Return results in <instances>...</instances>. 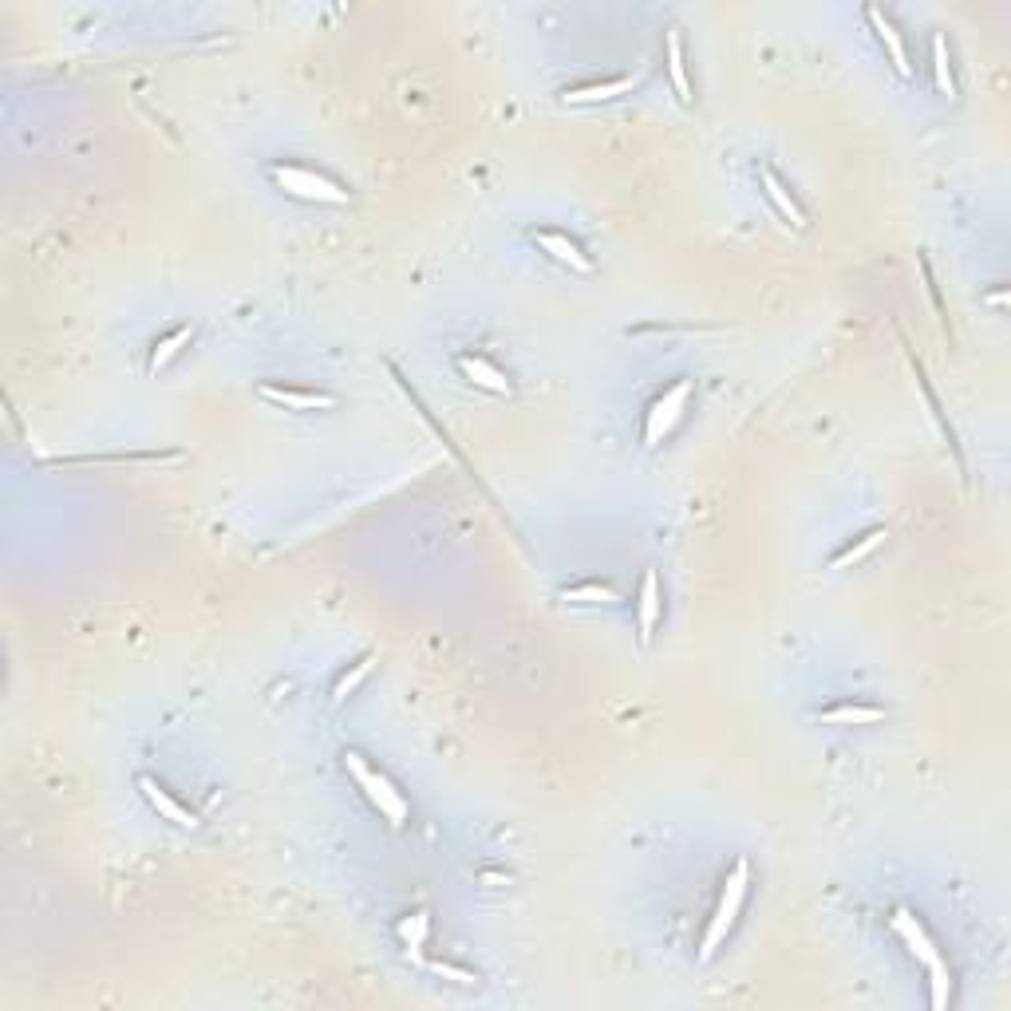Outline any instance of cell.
Returning a JSON list of instances; mask_svg holds the SVG:
<instances>
[{"mask_svg": "<svg viewBox=\"0 0 1011 1011\" xmlns=\"http://www.w3.org/2000/svg\"><path fill=\"white\" fill-rule=\"evenodd\" d=\"M269 174H273V182H277L285 194H293V198L324 202V206H344V202H348V190H344V186H336L332 178L316 174V170H309V166H297V162H277Z\"/></svg>", "mask_w": 1011, "mask_h": 1011, "instance_id": "obj_3", "label": "cell"}, {"mask_svg": "<svg viewBox=\"0 0 1011 1011\" xmlns=\"http://www.w3.org/2000/svg\"><path fill=\"white\" fill-rule=\"evenodd\" d=\"M865 20L873 24V32H877V40L885 44V52H889V60H893V68H897V76L909 79L913 76V68H909V52H905V40H901V32L893 28V20L881 12V8H865Z\"/></svg>", "mask_w": 1011, "mask_h": 1011, "instance_id": "obj_8", "label": "cell"}, {"mask_svg": "<svg viewBox=\"0 0 1011 1011\" xmlns=\"http://www.w3.org/2000/svg\"><path fill=\"white\" fill-rule=\"evenodd\" d=\"M933 72L940 95H956V79H952V68H948V44H944V36H933Z\"/></svg>", "mask_w": 1011, "mask_h": 1011, "instance_id": "obj_21", "label": "cell"}, {"mask_svg": "<svg viewBox=\"0 0 1011 1011\" xmlns=\"http://www.w3.org/2000/svg\"><path fill=\"white\" fill-rule=\"evenodd\" d=\"M624 91H632V79H605V83H585L573 91H561L565 103H601V99H617Z\"/></svg>", "mask_w": 1011, "mask_h": 1011, "instance_id": "obj_15", "label": "cell"}, {"mask_svg": "<svg viewBox=\"0 0 1011 1011\" xmlns=\"http://www.w3.org/2000/svg\"><path fill=\"white\" fill-rule=\"evenodd\" d=\"M139 790L147 794V802L158 810V818H166V822H174V826H182V830H194V826H198V818H194L170 790H162L151 775H139Z\"/></svg>", "mask_w": 1011, "mask_h": 1011, "instance_id": "obj_9", "label": "cell"}, {"mask_svg": "<svg viewBox=\"0 0 1011 1011\" xmlns=\"http://www.w3.org/2000/svg\"><path fill=\"white\" fill-rule=\"evenodd\" d=\"M656 621H660V581L648 569L640 577V593H636V628H640V644H652L656 636Z\"/></svg>", "mask_w": 1011, "mask_h": 1011, "instance_id": "obj_7", "label": "cell"}, {"mask_svg": "<svg viewBox=\"0 0 1011 1011\" xmlns=\"http://www.w3.org/2000/svg\"><path fill=\"white\" fill-rule=\"evenodd\" d=\"M534 241L542 245V249L549 253V257H553V261L569 265L573 273H589V269H593V265H589V257L581 253V245H577L573 237L557 234V230H538V234H534Z\"/></svg>", "mask_w": 1011, "mask_h": 1011, "instance_id": "obj_10", "label": "cell"}, {"mask_svg": "<svg viewBox=\"0 0 1011 1011\" xmlns=\"http://www.w3.org/2000/svg\"><path fill=\"white\" fill-rule=\"evenodd\" d=\"M688 395H692V384L680 380V384H672V388L648 407V419H644V447H660V443L672 435V427L680 423V415H684V407H688Z\"/></svg>", "mask_w": 1011, "mask_h": 1011, "instance_id": "obj_4", "label": "cell"}, {"mask_svg": "<svg viewBox=\"0 0 1011 1011\" xmlns=\"http://www.w3.org/2000/svg\"><path fill=\"white\" fill-rule=\"evenodd\" d=\"M431 972L435 976H443V980H451V984H463V988H474V972H467V968H455V964H447V960H435L431 964Z\"/></svg>", "mask_w": 1011, "mask_h": 1011, "instance_id": "obj_22", "label": "cell"}, {"mask_svg": "<svg viewBox=\"0 0 1011 1011\" xmlns=\"http://www.w3.org/2000/svg\"><path fill=\"white\" fill-rule=\"evenodd\" d=\"M763 190H767V198H771V206H775L778 214L794 226V230H806V214H802V206L794 202V194L782 186V178H778L775 170H763Z\"/></svg>", "mask_w": 1011, "mask_h": 1011, "instance_id": "obj_13", "label": "cell"}, {"mask_svg": "<svg viewBox=\"0 0 1011 1011\" xmlns=\"http://www.w3.org/2000/svg\"><path fill=\"white\" fill-rule=\"evenodd\" d=\"M893 933L905 940V948H909V952H913V956H917L925 968H936V964H944V960H940V948L933 944V936L925 933V925H921V921H917L909 909H897V913H893Z\"/></svg>", "mask_w": 1011, "mask_h": 1011, "instance_id": "obj_5", "label": "cell"}, {"mask_svg": "<svg viewBox=\"0 0 1011 1011\" xmlns=\"http://www.w3.org/2000/svg\"><path fill=\"white\" fill-rule=\"evenodd\" d=\"M885 538H889L885 530H869V534H861V538L846 545L842 553H834L830 569H846V565H854V561H865V557H869V553H873L877 545H885Z\"/></svg>", "mask_w": 1011, "mask_h": 1011, "instance_id": "obj_16", "label": "cell"}, {"mask_svg": "<svg viewBox=\"0 0 1011 1011\" xmlns=\"http://www.w3.org/2000/svg\"><path fill=\"white\" fill-rule=\"evenodd\" d=\"M372 668H376V652H368V656H360L356 664H352V672H344L340 680H336V688H332V703H344L368 676H372Z\"/></svg>", "mask_w": 1011, "mask_h": 1011, "instance_id": "obj_17", "label": "cell"}, {"mask_svg": "<svg viewBox=\"0 0 1011 1011\" xmlns=\"http://www.w3.org/2000/svg\"><path fill=\"white\" fill-rule=\"evenodd\" d=\"M459 372L467 376L474 388L490 391V395H510V380L486 356H459Z\"/></svg>", "mask_w": 1011, "mask_h": 1011, "instance_id": "obj_11", "label": "cell"}, {"mask_svg": "<svg viewBox=\"0 0 1011 1011\" xmlns=\"http://www.w3.org/2000/svg\"><path fill=\"white\" fill-rule=\"evenodd\" d=\"M988 305H992V309H1004V305H1008V293H992Z\"/></svg>", "mask_w": 1011, "mask_h": 1011, "instance_id": "obj_24", "label": "cell"}, {"mask_svg": "<svg viewBox=\"0 0 1011 1011\" xmlns=\"http://www.w3.org/2000/svg\"><path fill=\"white\" fill-rule=\"evenodd\" d=\"M664 48H668V76H672V87H676L680 103H692V83H688V64H684L680 28H668V36H664Z\"/></svg>", "mask_w": 1011, "mask_h": 1011, "instance_id": "obj_14", "label": "cell"}, {"mask_svg": "<svg viewBox=\"0 0 1011 1011\" xmlns=\"http://www.w3.org/2000/svg\"><path fill=\"white\" fill-rule=\"evenodd\" d=\"M565 601H573V605H613V601H621V597H617V589L589 581V585H573V589H565Z\"/></svg>", "mask_w": 1011, "mask_h": 1011, "instance_id": "obj_20", "label": "cell"}, {"mask_svg": "<svg viewBox=\"0 0 1011 1011\" xmlns=\"http://www.w3.org/2000/svg\"><path fill=\"white\" fill-rule=\"evenodd\" d=\"M885 711L881 707H869V703H838V707H826V711H818L814 719L818 723H830V727H869V723H877Z\"/></svg>", "mask_w": 1011, "mask_h": 1011, "instance_id": "obj_12", "label": "cell"}, {"mask_svg": "<svg viewBox=\"0 0 1011 1011\" xmlns=\"http://www.w3.org/2000/svg\"><path fill=\"white\" fill-rule=\"evenodd\" d=\"M344 767H348V775L356 778V786L368 794V802L380 810V818L391 822V826H403L407 818H411V806H407V798L391 786L388 775H380L376 767H368L364 763V755H356V751H344Z\"/></svg>", "mask_w": 1011, "mask_h": 1011, "instance_id": "obj_2", "label": "cell"}, {"mask_svg": "<svg viewBox=\"0 0 1011 1011\" xmlns=\"http://www.w3.org/2000/svg\"><path fill=\"white\" fill-rule=\"evenodd\" d=\"M747 885H751V865H747V857H739L735 865H731V873H727V881H723V893H719V905H715V913H711V925H707V933L700 940V960L707 964L715 952H719V944L727 940V933L735 929V921H739V909H743V897H747Z\"/></svg>", "mask_w": 1011, "mask_h": 1011, "instance_id": "obj_1", "label": "cell"}, {"mask_svg": "<svg viewBox=\"0 0 1011 1011\" xmlns=\"http://www.w3.org/2000/svg\"><path fill=\"white\" fill-rule=\"evenodd\" d=\"M427 929H431L427 913H411V917H403V921L395 925V933H399L403 948H407L411 956H419V948H423V940H427Z\"/></svg>", "mask_w": 1011, "mask_h": 1011, "instance_id": "obj_19", "label": "cell"}, {"mask_svg": "<svg viewBox=\"0 0 1011 1011\" xmlns=\"http://www.w3.org/2000/svg\"><path fill=\"white\" fill-rule=\"evenodd\" d=\"M261 399L277 403V407H289V411H328V407H336V399L324 395V391L281 388V384H261Z\"/></svg>", "mask_w": 1011, "mask_h": 1011, "instance_id": "obj_6", "label": "cell"}, {"mask_svg": "<svg viewBox=\"0 0 1011 1011\" xmlns=\"http://www.w3.org/2000/svg\"><path fill=\"white\" fill-rule=\"evenodd\" d=\"M929 976H933V1008H944V1004H948V992H952V976H948L944 964L929 968Z\"/></svg>", "mask_w": 1011, "mask_h": 1011, "instance_id": "obj_23", "label": "cell"}, {"mask_svg": "<svg viewBox=\"0 0 1011 1011\" xmlns=\"http://www.w3.org/2000/svg\"><path fill=\"white\" fill-rule=\"evenodd\" d=\"M186 344H190V328H174L170 336H162V340L155 344V352H151V372H162V368H166V364H170V360H174Z\"/></svg>", "mask_w": 1011, "mask_h": 1011, "instance_id": "obj_18", "label": "cell"}]
</instances>
